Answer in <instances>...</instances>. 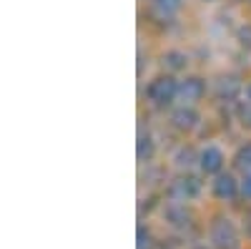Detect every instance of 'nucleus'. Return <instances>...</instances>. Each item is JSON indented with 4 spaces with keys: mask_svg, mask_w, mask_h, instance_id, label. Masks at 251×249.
<instances>
[{
    "mask_svg": "<svg viewBox=\"0 0 251 249\" xmlns=\"http://www.w3.org/2000/svg\"><path fill=\"white\" fill-rule=\"evenodd\" d=\"M149 98L156 103V106H166V103H171L174 101V96L178 93V86L174 83V78H169V76H161V78H156L151 86H149Z\"/></svg>",
    "mask_w": 251,
    "mask_h": 249,
    "instance_id": "nucleus-1",
    "label": "nucleus"
},
{
    "mask_svg": "<svg viewBox=\"0 0 251 249\" xmlns=\"http://www.w3.org/2000/svg\"><path fill=\"white\" fill-rule=\"evenodd\" d=\"M211 239L219 249H236V229H234V224L228 221V219H216L214 226H211Z\"/></svg>",
    "mask_w": 251,
    "mask_h": 249,
    "instance_id": "nucleus-2",
    "label": "nucleus"
},
{
    "mask_svg": "<svg viewBox=\"0 0 251 249\" xmlns=\"http://www.w3.org/2000/svg\"><path fill=\"white\" fill-rule=\"evenodd\" d=\"M171 192H174V196H178V199H194V196L201 192V184H199L194 176H181V179L174 181Z\"/></svg>",
    "mask_w": 251,
    "mask_h": 249,
    "instance_id": "nucleus-3",
    "label": "nucleus"
},
{
    "mask_svg": "<svg viewBox=\"0 0 251 249\" xmlns=\"http://www.w3.org/2000/svg\"><path fill=\"white\" fill-rule=\"evenodd\" d=\"M201 169L206 171V174H216L221 166H224V154L216 149V146H208V149H203L201 151Z\"/></svg>",
    "mask_w": 251,
    "mask_h": 249,
    "instance_id": "nucleus-4",
    "label": "nucleus"
},
{
    "mask_svg": "<svg viewBox=\"0 0 251 249\" xmlns=\"http://www.w3.org/2000/svg\"><path fill=\"white\" fill-rule=\"evenodd\" d=\"M236 192H239V186H236V181H234V176H216V181H214V194L219 196V199H234L236 196Z\"/></svg>",
    "mask_w": 251,
    "mask_h": 249,
    "instance_id": "nucleus-5",
    "label": "nucleus"
},
{
    "mask_svg": "<svg viewBox=\"0 0 251 249\" xmlns=\"http://www.w3.org/2000/svg\"><path fill=\"white\" fill-rule=\"evenodd\" d=\"M178 93L183 101H199L203 96V81L201 78H186L178 86Z\"/></svg>",
    "mask_w": 251,
    "mask_h": 249,
    "instance_id": "nucleus-6",
    "label": "nucleus"
},
{
    "mask_svg": "<svg viewBox=\"0 0 251 249\" xmlns=\"http://www.w3.org/2000/svg\"><path fill=\"white\" fill-rule=\"evenodd\" d=\"M171 121H174V126L176 129H194L196 126V121H199V116H196V111L194 109H178V111H174V116H171Z\"/></svg>",
    "mask_w": 251,
    "mask_h": 249,
    "instance_id": "nucleus-7",
    "label": "nucleus"
},
{
    "mask_svg": "<svg viewBox=\"0 0 251 249\" xmlns=\"http://www.w3.org/2000/svg\"><path fill=\"white\" fill-rule=\"evenodd\" d=\"M234 164H236V169H241V171H251V143H246V146L239 149Z\"/></svg>",
    "mask_w": 251,
    "mask_h": 249,
    "instance_id": "nucleus-8",
    "label": "nucleus"
},
{
    "mask_svg": "<svg viewBox=\"0 0 251 249\" xmlns=\"http://www.w3.org/2000/svg\"><path fill=\"white\" fill-rule=\"evenodd\" d=\"M236 93H239V83H236L234 78H224V81L219 83V96H221V98H224V96H226V98H234Z\"/></svg>",
    "mask_w": 251,
    "mask_h": 249,
    "instance_id": "nucleus-9",
    "label": "nucleus"
},
{
    "mask_svg": "<svg viewBox=\"0 0 251 249\" xmlns=\"http://www.w3.org/2000/svg\"><path fill=\"white\" fill-rule=\"evenodd\" d=\"M153 5L161 15H174L181 5V0H153Z\"/></svg>",
    "mask_w": 251,
    "mask_h": 249,
    "instance_id": "nucleus-10",
    "label": "nucleus"
},
{
    "mask_svg": "<svg viewBox=\"0 0 251 249\" xmlns=\"http://www.w3.org/2000/svg\"><path fill=\"white\" fill-rule=\"evenodd\" d=\"M151 154H153L151 138H149V136H141V138H138V159H141V161H149Z\"/></svg>",
    "mask_w": 251,
    "mask_h": 249,
    "instance_id": "nucleus-11",
    "label": "nucleus"
},
{
    "mask_svg": "<svg viewBox=\"0 0 251 249\" xmlns=\"http://www.w3.org/2000/svg\"><path fill=\"white\" fill-rule=\"evenodd\" d=\"M166 60H169V66H171L174 71H178V68L186 66V55H183V53H176V51L166 53Z\"/></svg>",
    "mask_w": 251,
    "mask_h": 249,
    "instance_id": "nucleus-12",
    "label": "nucleus"
},
{
    "mask_svg": "<svg viewBox=\"0 0 251 249\" xmlns=\"http://www.w3.org/2000/svg\"><path fill=\"white\" fill-rule=\"evenodd\" d=\"M166 217H169L174 224H186V219H188V214H186V212H181V209H176V206H171V209L166 212Z\"/></svg>",
    "mask_w": 251,
    "mask_h": 249,
    "instance_id": "nucleus-13",
    "label": "nucleus"
},
{
    "mask_svg": "<svg viewBox=\"0 0 251 249\" xmlns=\"http://www.w3.org/2000/svg\"><path fill=\"white\" fill-rule=\"evenodd\" d=\"M239 118H241L244 126H251V103H244L239 109Z\"/></svg>",
    "mask_w": 251,
    "mask_h": 249,
    "instance_id": "nucleus-14",
    "label": "nucleus"
},
{
    "mask_svg": "<svg viewBox=\"0 0 251 249\" xmlns=\"http://www.w3.org/2000/svg\"><path fill=\"white\" fill-rule=\"evenodd\" d=\"M149 232L146 229H138V249H149Z\"/></svg>",
    "mask_w": 251,
    "mask_h": 249,
    "instance_id": "nucleus-15",
    "label": "nucleus"
},
{
    "mask_svg": "<svg viewBox=\"0 0 251 249\" xmlns=\"http://www.w3.org/2000/svg\"><path fill=\"white\" fill-rule=\"evenodd\" d=\"M241 192H244L246 196H251V171H246V176H244V184H241Z\"/></svg>",
    "mask_w": 251,
    "mask_h": 249,
    "instance_id": "nucleus-16",
    "label": "nucleus"
},
{
    "mask_svg": "<svg viewBox=\"0 0 251 249\" xmlns=\"http://www.w3.org/2000/svg\"><path fill=\"white\" fill-rule=\"evenodd\" d=\"M241 43L251 48V28H246V30H241Z\"/></svg>",
    "mask_w": 251,
    "mask_h": 249,
    "instance_id": "nucleus-17",
    "label": "nucleus"
},
{
    "mask_svg": "<svg viewBox=\"0 0 251 249\" xmlns=\"http://www.w3.org/2000/svg\"><path fill=\"white\" fill-rule=\"evenodd\" d=\"M249 98H251V86H249Z\"/></svg>",
    "mask_w": 251,
    "mask_h": 249,
    "instance_id": "nucleus-18",
    "label": "nucleus"
},
{
    "mask_svg": "<svg viewBox=\"0 0 251 249\" xmlns=\"http://www.w3.org/2000/svg\"><path fill=\"white\" fill-rule=\"evenodd\" d=\"M196 249H206V247H196Z\"/></svg>",
    "mask_w": 251,
    "mask_h": 249,
    "instance_id": "nucleus-19",
    "label": "nucleus"
},
{
    "mask_svg": "<svg viewBox=\"0 0 251 249\" xmlns=\"http://www.w3.org/2000/svg\"><path fill=\"white\" fill-rule=\"evenodd\" d=\"M206 3H211V0H206Z\"/></svg>",
    "mask_w": 251,
    "mask_h": 249,
    "instance_id": "nucleus-20",
    "label": "nucleus"
}]
</instances>
